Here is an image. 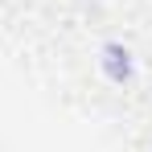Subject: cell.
I'll return each instance as SVG.
<instances>
[{"label":"cell","instance_id":"cell-1","mask_svg":"<svg viewBox=\"0 0 152 152\" xmlns=\"http://www.w3.org/2000/svg\"><path fill=\"white\" fill-rule=\"evenodd\" d=\"M99 70H103L107 82L127 86V82L136 78V53L127 50L124 41H103V50H99Z\"/></svg>","mask_w":152,"mask_h":152}]
</instances>
